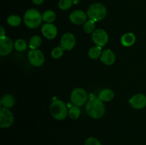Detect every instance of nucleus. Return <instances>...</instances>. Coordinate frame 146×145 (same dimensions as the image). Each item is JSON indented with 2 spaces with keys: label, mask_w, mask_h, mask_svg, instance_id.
<instances>
[{
  "label": "nucleus",
  "mask_w": 146,
  "mask_h": 145,
  "mask_svg": "<svg viewBox=\"0 0 146 145\" xmlns=\"http://www.w3.org/2000/svg\"><path fill=\"white\" fill-rule=\"evenodd\" d=\"M105 105L104 102L98 98L93 97L86 105V111L91 117L94 119H100L105 114Z\"/></svg>",
  "instance_id": "1"
},
{
  "label": "nucleus",
  "mask_w": 146,
  "mask_h": 145,
  "mask_svg": "<svg viewBox=\"0 0 146 145\" xmlns=\"http://www.w3.org/2000/svg\"><path fill=\"white\" fill-rule=\"evenodd\" d=\"M50 113L54 119L57 120H63L66 119L68 115L66 105L60 100H56L51 102L50 105Z\"/></svg>",
  "instance_id": "2"
},
{
  "label": "nucleus",
  "mask_w": 146,
  "mask_h": 145,
  "mask_svg": "<svg viewBox=\"0 0 146 145\" xmlns=\"http://www.w3.org/2000/svg\"><path fill=\"white\" fill-rule=\"evenodd\" d=\"M42 15L36 9H30L27 10L24 16V21L25 25L29 28H36L42 22Z\"/></svg>",
  "instance_id": "3"
},
{
  "label": "nucleus",
  "mask_w": 146,
  "mask_h": 145,
  "mask_svg": "<svg viewBox=\"0 0 146 145\" xmlns=\"http://www.w3.org/2000/svg\"><path fill=\"white\" fill-rule=\"evenodd\" d=\"M107 14V10L105 6L100 3L93 4L87 10V16L94 21H99L103 20Z\"/></svg>",
  "instance_id": "4"
},
{
  "label": "nucleus",
  "mask_w": 146,
  "mask_h": 145,
  "mask_svg": "<svg viewBox=\"0 0 146 145\" xmlns=\"http://www.w3.org/2000/svg\"><path fill=\"white\" fill-rule=\"evenodd\" d=\"M71 100L74 105L81 107L88 102V95L86 90L83 88H75L71 92Z\"/></svg>",
  "instance_id": "5"
},
{
  "label": "nucleus",
  "mask_w": 146,
  "mask_h": 145,
  "mask_svg": "<svg viewBox=\"0 0 146 145\" xmlns=\"http://www.w3.org/2000/svg\"><path fill=\"white\" fill-rule=\"evenodd\" d=\"M28 58L30 63L36 67L41 66L45 61L44 53L38 49H31L29 52Z\"/></svg>",
  "instance_id": "6"
},
{
  "label": "nucleus",
  "mask_w": 146,
  "mask_h": 145,
  "mask_svg": "<svg viewBox=\"0 0 146 145\" xmlns=\"http://www.w3.org/2000/svg\"><path fill=\"white\" fill-rule=\"evenodd\" d=\"M14 123V115L11 111L6 107L0 109V127L1 128H8Z\"/></svg>",
  "instance_id": "7"
},
{
  "label": "nucleus",
  "mask_w": 146,
  "mask_h": 145,
  "mask_svg": "<svg viewBox=\"0 0 146 145\" xmlns=\"http://www.w3.org/2000/svg\"><path fill=\"white\" fill-rule=\"evenodd\" d=\"M108 34L105 30L98 28L94 31L92 34V40L95 44L98 46L103 47L107 44L108 42Z\"/></svg>",
  "instance_id": "8"
},
{
  "label": "nucleus",
  "mask_w": 146,
  "mask_h": 145,
  "mask_svg": "<svg viewBox=\"0 0 146 145\" xmlns=\"http://www.w3.org/2000/svg\"><path fill=\"white\" fill-rule=\"evenodd\" d=\"M14 44H13L12 40L9 37L4 36L0 37V54L1 55L5 56L9 55L12 51Z\"/></svg>",
  "instance_id": "9"
},
{
  "label": "nucleus",
  "mask_w": 146,
  "mask_h": 145,
  "mask_svg": "<svg viewBox=\"0 0 146 145\" xmlns=\"http://www.w3.org/2000/svg\"><path fill=\"white\" fill-rule=\"evenodd\" d=\"M61 46L66 51H71L76 45V38L71 33H66L61 38Z\"/></svg>",
  "instance_id": "10"
},
{
  "label": "nucleus",
  "mask_w": 146,
  "mask_h": 145,
  "mask_svg": "<svg viewBox=\"0 0 146 145\" xmlns=\"http://www.w3.org/2000/svg\"><path fill=\"white\" fill-rule=\"evenodd\" d=\"M129 103L134 109H143L146 106V96L142 93L136 94L130 99Z\"/></svg>",
  "instance_id": "11"
},
{
  "label": "nucleus",
  "mask_w": 146,
  "mask_h": 145,
  "mask_svg": "<svg viewBox=\"0 0 146 145\" xmlns=\"http://www.w3.org/2000/svg\"><path fill=\"white\" fill-rule=\"evenodd\" d=\"M41 32L44 36L48 40L54 39L57 36V28L51 23L45 24L41 28Z\"/></svg>",
  "instance_id": "12"
},
{
  "label": "nucleus",
  "mask_w": 146,
  "mask_h": 145,
  "mask_svg": "<svg viewBox=\"0 0 146 145\" xmlns=\"http://www.w3.org/2000/svg\"><path fill=\"white\" fill-rule=\"evenodd\" d=\"M70 21L76 25L84 24L86 21V14L82 10H76L69 15Z\"/></svg>",
  "instance_id": "13"
},
{
  "label": "nucleus",
  "mask_w": 146,
  "mask_h": 145,
  "mask_svg": "<svg viewBox=\"0 0 146 145\" xmlns=\"http://www.w3.org/2000/svg\"><path fill=\"white\" fill-rule=\"evenodd\" d=\"M101 60L105 65H111L115 61V55L111 49L105 50L102 52L101 55Z\"/></svg>",
  "instance_id": "14"
},
{
  "label": "nucleus",
  "mask_w": 146,
  "mask_h": 145,
  "mask_svg": "<svg viewBox=\"0 0 146 145\" xmlns=\"http://www.w3.org/2000/svg\"><path fill=\"white\" fill-rule=\"evenodd\" d=\"M121 44L123 46L130 47L135 42V36L133 33H127L121 37Z\"/></svg>",
  "instance_id": "15"
},
{
  "label": "nucleus",
  "mask_w": 146,
  "mask_h": 145,
  "mask_svg": "<svg viewBox=\"0 0 146 145\" xmlns=\"http://www.w3.org/2000/svg\"><path fill=\"white\" fill-rule=\"evenodd\" d=\"M114 92L111 89H104L98 94V98L103 102H109L114 98Z\"/></svg>",
  "instance_id": "16"
},
{
  "label": "nucleus",
  "mask_w": 146,
  "mask_h": 145,
  "mask_svg": "<svg viewBox=\"0 0 146 145\" xmlns=\"http://www.w3.org/2000/svg\"><path fill=\"white\" fill-rule=\"evenodd\" d=\"M14 102H15V100L14 98L11 95H4L2 97L1 100V105H2L4 107L6 108H10L11 107H13L14 105Z\"/></svg>",
  "instance_id": "17"
},
{
  "label": "nucleus",
  "mask_w": 146,
  "mask_h": 145,
  "mask_svg": "<svg viewBox=\"0 0 146 145\" xmlns=\"http://www.w3.org/2000/svg\"><path fill=\"white\" fill-rule=\"evenodd\" d=\"M102 54V48L101 46H94L91 48L88 51V56L91 59H97Z\"/></svg>",
  "instance_id": "18"
},
{
  "label": "nucleus",
  "mask_w": 146,
  "mask_h": 145,
  "mask_svg": "<svg viewBox=\"0 0 146 145\" xmlns=\"http://www.w3.org/2000/svg\"><path fill=\"white\" fill-rule=\"evenodd\" d=\"M43 20L47 23H52L54 21L56 18V13L52 10H47L42 15Z\"/></svg>",
  "instance_id": "19"
},
{
  "label": "nucleus",
  "mask_w": 146,
  "mask_h": 145,
  "mask_svg": "<svg viewBox=\"0 0 146 145\" xmlns=\"http://www.w3.org/2000/svg\"><path fill=\"white\" fill-rule=\"evenodd\" d=\"M81 115V109L78 107L74 106L71 107L68 109V116L71 119H78V117Z\"/></svg>",
  "instance_id": "20"
},
{
  "label": "nucleus",
  "mask_w": 146,
  "mask_h": 145,
  "mask_svg": "<svg viewBox=\"0 0 146 145\" xmlns=\"http://www.w3.org/2000/svg\"><path fill=\"white\" fill-rule=\"evenodd\" d=\"M95 21H94L93 20L90 19L89 21H86L84 23V25L83 28H84V32L86 33V34H91V33L94 32V30H95Z\"/></svg>",
  "instance_id": "21"
},
{
  "label": "nucleus",
  "mask_w": 146,
  "mask_h": 145,
  "mask_svg": "<svg viewBox=\"0 0 146 145\" xmlns=\"http://www.w3.org/2000/svg\"><path fill=\"white\" fill-rule=\"evenodd\" d=\"M21 21V17L18 15H11L7 18V23L11 26H18Z\"/></svg>",
  "instance_id": "22"
},
{
  "label": "nucleus",
  "mask_w": 146,
  "mask_h": 145,
  "mask_svg": "<svg viewBox=\"0 0 146 145\" xmlns=\"http://www.w3.org/2000/svg\"><path fill=\"white\" fill-rule=\"evenodd\" d=\"M41 38L38 36H34L29 41V47L31 49H36L41 45Z\"/></svg>",
  "instance_id": "23"
},
{
  "label": "nucleus",
  "mask_w": 146,
  "mask_h": 145,
  "mask_svg": "<svg viewBox=\"0 0 146 145\" xmlns=\"http://www.w3.org/2000/svg\"><path fill=\"white\" fill-rule=\"evenodd\" d=\"M14 48L17 51H24L27 49V43L24 39L17 40L14 43Z\"/></svg>",
  "instance_id": "24"
},
{
  "label": "nucleus",
  "mask_w": 146,
  "mask_h": 145,
  "mask_svg": "<svg viewBox=\"0 0 146 145\" xmlns=\"http://www.w3.org/2000/svg\"><path fill=\"white\" fill-rule=\"evenodd\" d=\"M64 49L62 48V47L60 45V46L55 47L54 49L51 51V56L53 57L55 59H58V58H60L64 54Z\"/></svg>",
  "instance_id": "25"
},
{
  "label": "nucleus",
  "mask_w": 146,
  "mask_h": 145,
  "mask_svg": "<svg viewBox=\"0 0 146 145\" xmlns=\"http://www.w3.org/2000/svg\"><path fill=\"white\" fill-rule=\"evenodd\" d=\"M73 0H59L58 7L61 10H67L72 6Z\"/></svg>",
  "instance_id": "26"
},
{
  "label": "nucleus",
  "mask_w": 146,
  "mask_h": 145,
  "mask_svg": "<svg viewBox=\"0 0 146 145\" xmlns=\"http://www.w3.org/2000/svg\"><path fill=\"white\" fill-rule=\"evenodd\" d=\"M84 145H102V144H101L100 141L98 140L97 138L91 136V137H88L86 139Z\"/></svg>",
  "instance_id": "27"
},
{
  "label": "nucleus",
  "mask_w": 146,
  "mask_h": 145,
  "mask_svg": "<svg viewBox=\"0 0 146 145\" xmlns=\"http://www.w3.org/2000/svg\"><path fill=\"white\" fill-rule=\"evenodd\" d=\"M44 0H32L33 3L36 5H39V4H41L43 2H44Z\"/></svg>",
  "instance_id": "28"
},
{
  "label": "nucleus",
  "mask_w": 146,
  "mask_h": 145,
  "mask_svg": "<svg viewBox=\"0 0 146 145\" xmlns=\"http://www.w3.org/2000/svg\"><path fill=\"white\" fill-rule=\"evenodd\" d=\"M1 37L4 36H5V30H4V27L1 26Z\"/></svg>",
  "instance_id": "29"
},
{
  "label": "nucleus",
  "mask_w": 146,
  "mask_h": 145,
  "mask_svg": "<svg viewBox=\"0 0 146 145\" xmlns=\"http://www.w3.org/2000/svg\"><path fill=\"white\" fill-rule=\"evenodd\" d=\"M78 1H79V0H73V3H74V4H78Z\"/></svg>",
  "instance_id": "30"
}]
</instances>
